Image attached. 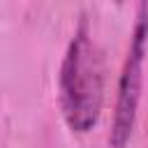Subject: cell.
I'll return each instance as SVG.
<instances>
[{
	"mask_svg": "<svg viewBox=\"0 0 148 148\" xmlns=\"http://www.w3.org/2000/svg\"><path fill=\"white\" fill-rule=\"evenodd\" d=\"M146 37H148V23L146 18L139 21L132 44L123 65V74L118 81V99H116V113H113V127L109 134V143L113 148H123L134 130L139 97H141V83H143V56H146Z\"/></svg>",
	"mask_w": 148,
	"mask_h": 148,
	"instance_id": "cell-2",
	"label": "cell"
},
{
	"mask_svg": "<svg viewBox=\"0 0 148 148\" xmlns=\"http://www.w3.org/2000/svg\"><path fill=\"white\" fill-rule=\"evenodd\" d=\"M58 90L62 118L69 125V130L90 132L99 120L104 99V76L102 56L83 23L74 32L62 58Z\"/></svg>",
	"mask_w": 148,
	"mask_h": 148,
	"instance_id": "cell-1",
	"label": "cell"
}]
</instances>
